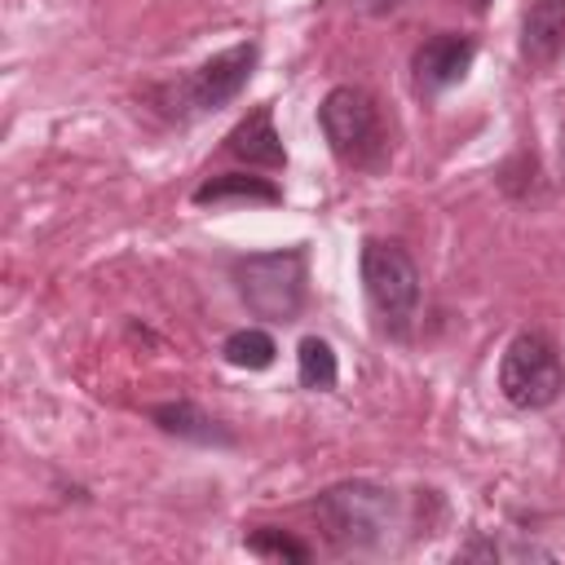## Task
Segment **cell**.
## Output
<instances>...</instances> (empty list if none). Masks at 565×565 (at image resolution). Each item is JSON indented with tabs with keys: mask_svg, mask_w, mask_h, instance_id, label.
<instances>
[{
	"mask_svg": "<svg viewBox=\"0 0 565 565\" xmlns=\"http://www.w3.org/2000/svg\"><path fill=\"white\" fill-rule=\"evenodd\" d=\"M159 419V428L177 433V437H194V441H230L225 433H216V424L207 415H199L190 402H168V406H154L150 411Z\"/></svg>",
	"mask_w": 565,
	"mask_h": 565,
	"instance_id": "obj_13",
	"label": "cell"
},
{
	"mask_svg": "<svg viewBox=\"0 0 565 565\" xmlns=\"http://www.w3.org/2000/svg\"><path fill=\"white\" fill-rule=\"evenodd\" d=\"M565 49V0H534L521 22V53L534 66H547Z\"/></svg>",
	"mask_w": 565,
	"mask_h": 565,
	"instance_id": "obj_9",
	"label": "cell"
},
{
	"mask_svg": "<svg viewBox=\"0 0 565 565\" xmlns=\"http://www.w3.org/2000/svg\"><path fill=\"white\" fill-rule=\"evenodd\" d=\"M225 362L230 366H243V371H265L269 362H274V340H269V331H260V327H243V331H234L230 340H225Z\"/></svg>",
	"mask_w": 565,
	"mask_h": 565,
	"instance_id": "obj_11",
	"label": "cell"
},
{
	"mask_svg": "<svg viewBox=\"0 0 565 565\" xmlns=\"http://www.w3.org/2000/svg\"><path fill=\"white\" fill-rule=\"evenodd\" d=\"M472 4H477V9H486V4H490V0H472Z\"/></svg>",
	"mask_w": 565,
	"mask_h": 565,
	"instance_id": "obj_16",
	"label": "cell"
},
{
	"mask_svg": "<svg viewBox=\"0 0 565 565\" xmlns=\"http://www.w3.org/2000/svg\"><path fill=\"white\" fill-rule=\"evenodd\" d=\"M362 287H366V300H371L380 327L388 335H406L411 318L419 309V269H415V260L397 243L366 238L362 243Z\"/></svg>",
	"mask_w": 565,
	"mask_h": 565,
	"instance_id": "obj_2",
	"label": "cell"
},
{
	"mask_svg": "<svg viewBox=\"0 0 565 565\" xmlns=\"http://www.w3.org/2000/svg\"><path fill=\"white\" fill-rule=\"evenodd\" d=\"M472 57H477V44L468 40V35H433V40H424L419 49H415V84H419V93H441V88H450V84H459L463 75H468V66H472Z\"/></svg>",
	"mask_w": 565,
	"mask_h": 565,
	"instance_id": "obj_7",
	"label": "cell"
},
{
	"mask_svg": "<svg viewBox=\"0 0 565 565\" xmlns=\"http://www.w3.org/2000/svg\"><path fill=\"white\" fill-rule=\"evenodd\" d=\"M247 547L260 552V556H287V561H305V556H309L305 543H296V539H287V534H278V530H256V534H247Z\"/></svg>",
	"mask_w": 565,
	"mask_h": 565,
	"instance_id": "obj_14",
	"label": "cell"
},
{
	"mask_svg": "<svg viewBox=\"0 0 565 565\" xmlns=\"http://www.w3.org/2000/svg\"><path fill=\"white\" fill-rule=\"evenodd\" d=\"M318 124H322V137L335 150V159H344L353 168H380L384 163L388 137H384L380 106L366 88H353V84L331 88L318 106Z\"/></svg>",
	"mask_w": 565,
	"mask_h": 565,
	"instance_id": "obj_1",
	"label": "cell"
},
{
	"mask_svg": "<svg viewBox=\"0 0 565 565\" xmlns=\"http://www.w3.org/2000/svg\"><path fill=\"white\" fill-rule=\"evenodd\" d=\"M252 66H256V44H234L216 57H207L190 79H185V102L190 110H216L225 102H234L243 93V84L252 79Z\"/></svg>",
	"mask_w": 565,
	"mask_h": 565,
	"instance_id": "obj_6",
	"label": "cell"
},
{
	"mask_svg": "<svg viewBox=\"0 0 565 565\" xmlns=\"http://www.w3.org/2000/svg\"><path fill=\"white\" fill-rule=\"evenodd\" d=\"M313 512L335 547H371L393 525V494L371 481H344L318 494Z\"/></svg>",
	"mask_w": 565,
	"mask_h": 565,
	"instance_id": "obj_3",
	"label": "cell"
},
{
	"mask_svg": "<svg viewBox=\"0 0 565 565\" xmlns=\"http://www.w3.org/2000/svg\"><path fill=\"white\" fill-rule=\"evenodd\" d=\"M225 150H230L234 159H243V163H256V168H282V163H287V150H282V137H278V128H274L269 106L252 110V115L225 137Z\"/></svg>",
	"mask_w": 565,
	"mask_h": 565,
	"instance_id": "obj_8",
	"label": "cell"
},
{
	"mask_svg": "<svg viewBox=\"0 0 565 565\" xmlns=\"http://www.w3.org/2000/svg\"><path fill=\"white\" fill-rule=\"evenodd\" d=\"M230 199H256V203H278L282 194L260 181V177H243V172H225V177H212L194 190V203H230Z\"/></svg>",
	"mask_w": 565,
	"mask_h": 565,
	"instance_id": "obj_10",
	"label": "cell"
},
{
	"mask_svg": "<svg viewBox=\"0 0 565 565\" xmlns=\"http://www.w3.org/2000/svg\"><path fill=\"white\" fill-rule=\"evenodd\" d=\"M238 291L247 300L252 313L260 318H296L300 300H305V252L287 247V252H260L234 265Z\"/></svg>",
	"mask_w": 565,
	"mask_h": 565,
	"instance_id": "obj_5",
	"label": "cell"
},
{
	"mask_svg": "<svg viewBox=\"0 0 565 565\" xmlns=\"http://www.w3.org/2000/svg\"><path fill=\"white\" fill-rule=\"evenodd\" d=\"M358 13H393L402 0H349Z\"/></svg>",
	"mask_w": 565,
	"mask_h": 565,
	"instance_id": "obj_15",
	"label": "cell"
},
{
	"mask_svg": "<svg viewBox=\"0 0 565 565\" xmlns=\"http://www.w3.org/2000/svg\"><path fill=\"white\" fill-rule=\"evenodd\" d=\"M296 358H300V384H305V388H313V393H327V388H335V375H340V366H335V353H331V344H327V340H318V335H305Z\"/></svg>",
	"mask_w": 565,
	"mask_h": 565,
	"instance_id": "obj_12",
	"label": "cell"
},
{
	"mask_svg": "<svg viewBox=\"0 0 565 565\" xmlns=\"http://www.w3.org/2000/svg\"><path fill=\"white\" fill-rule=\"evenodd\" d=\"M499 388L512 406L521 411H543L561 397L565 388V366H561V353L556 344L543 335V331H521L508 349H503V362H499Z\"/></svg>",
	"mask_w": 565,
	"mask_h": 565,
	"instance_id": "obj_4",
	"label": "cell"
}]
</instances>
